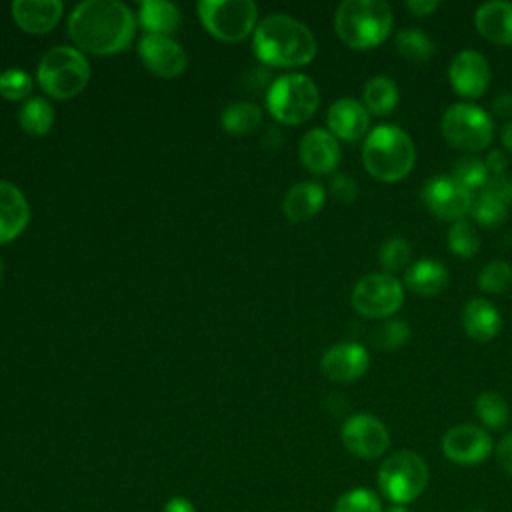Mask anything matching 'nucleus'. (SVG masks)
Returning <instances> with one entry per match:
<instances>
[{"mask_svg":"<svg viewBox=\"0 0 512 512\" xmlns=\"http://www.w3.org/2000/svg\"><path fill=\"white\" fill-rule=\"evenodd\" d=\"M136 32L134 12L118 0H86L68 16V36L84 54L110 56L126 50Z\"/></svg>","mask_w":512,"mask_h":512,"instance_id":"1","label":"nucleus"},{"mask_svg":"<svg viewBox=\"0 0 512 512\" xmlns=\"http://www.w3.org/2000/svg\"><path fill=\"white\" fill-rule=\"evenodd\" d=\"M474 412L488 430H502L508 424L510 408L502 394L486 390L476 396Z\"/></svg>","mask_w":512,"mask_h":512,"instance_id":"30","label":"nucleus"},{"mask_svg":"<svg viewBox=\"0 0 512 512\" xmlns=\"http://www.w3.org/2000/svg\"><path fill=\"white\" fill-rule=\"evenodd\" d=\"M332 512H384L382 496L366 486L346 490L334 502Z\"/></svg>","mask_w":512,"mask_h":512,"instance_id":"31","label":"nucleus"},{"mask_svg":"<svg viewBox=\"0 0 512 512\" xmlns=\"http://www.w3.org/2000/svg\"><path fill=\"white\" fill-rule=\"evenodd\" d=\"M416 162L412 138L394 124L372 128L362 146V164L380 182H398L410 174Z\"/></svg>","mask_w":512,"mask_h":512,"instance_id":"3","label":"nucleus"},{"mask_svg":"<svg viewBox=\"0 0 512 512\" xmlns=\"http://www.w3.org/2000/svg\"><path fill=\"white\" fill-rule=\"evenodd\" d=\"M384 512H412V510L404 504H390V506L384 508Z\"/></svg>","mask_w":512,"mask_h":512,"instance_id":"47","label":"nucleus"},{"mask_svg":"<svg viewBox=\"0 0 512 512\" xmlns=\"http://www.w3.org/2000/svg\"><path fill=\"white\" fill-rule=\"evenodd\" d=\"M488 60L476 50H460L448 68L452 88L464 98H478L490 86Z\"/></svg>","mask_w":512,"mask_h":512,"instance_id":"15","label":"nucleus"},{"mask_svg":"<svg viewBox=\"0 0 512 512\" xmlns=\"http://www.w3.org/2000/svg\"><path fill=\"white\" fill-rule=\"evenodd\" d=\"M430 480L426 460L414 450H396L388 454L378 468V488L390 504L408 506L422 496Z\"/></svg>","mask_w":512,"mask_h":512,"instance_id":"6","label":"nucleus"},{"mask_svg":"<svg viewBox=\"0 0 512 512\" xmlns=\"http://www.w3.org/2000/svg\"><path fill=\"white\" fill-rule=\"evenodd\" d=\"M392 24V8L382 0H344L334 14L338 38L356 50H368L384 42Z\"/></svg>","mask_w":512,"mask_h":512,"instance_id":"4","label":"nucleus"},{"mask_svg":"<svg viewBox=\"0 0 512 512\" xmlns=\"http://www.w3.org/2000/svg\"><path fill=\"white\" fill-rule=\"evenodd\" d=\"M502 144L512 152V120L506 122L502 128Z\"/></svg>","mask_w":512,"mask_h":512,"instance_id":"46","label":"nucleus"},{"mask_svg":"<svg viewBox=\"0 0 512 512\" xmlns=\"http://www.w3.org/2000/svg\"><path fill=\"white\" fill-rule=\"evenodd\" d=\"M340 438L344 448L360 460L380 458L390 446V434L386 424L366 412H358L346 418L340 430Z\"/></svg>","mask_w":512,"mask_h":512,"instance_id":"11","label":"nucleus"},{"mask_svg":"<svg viewBox=\"0 0 512 512\" xmlns=\"http://www.w3.org/2000/svg\"><path fill=\"white\" fill-rule=\"evenodd\" d=\"M494 450L492 436L476 424H456L442 436V454L460 466L484 462Z\"/></svg>","mask_w":512,"mask_h":512,"instance_id":"12","label":"nucleus"},{"mask_svg":"<svg viewBox=\"0 0 512 512\" xmlns=\"http://www.w3.org/2000/svg\"><path fill=\"white\" fill-rule=\"evenodd\" d=\"M326 124L336 138L356 142L368 136L370 116L362 102L354 98H340L328 108Z\"/></svg>","mask_w":512,"mask_h":512,"instance_id":"18","label":"nucleus"},{"mask_svg":"<svg viewBox=\"0 0 512 512\" xmlns=\"http://www.w3.org/2000/svg\"><path fill=\"white\" fill-rule=\"evenodd\" d=\"M410 254H412V248H410L408 240L402 238V236H392L380 246L378 260L384 266V270L388 274H392V272H396V270H400L408 264Z\"/></svg>","mask_w":512,"mask_h":512,"instance_id":"37","label":"nucleus"},{"mask_svg":"<svg viewBox=\"0 0 512 512\" xmlns=\"http://www.w3.org/2000/svg\"><path fill=\"white\" fill-rule=\"evenodd\" d=\"M298 156L308 172L332 174L340 162L338 138L326 128H312L302 136Z\"/></svg>","mask_w":512,"mask_h":512,"instance_id":"17","label":"nucleus"},{"mask_svg":"<svg viewBox=\"0 0 512 512\" xmlns=\"http://www.w3.org/2000/svg\"><path fill=\"white\" fill-rule=\"evenodd\" d=\"M394 40L398 52L414 64L428 62L436 50L432 38L422 28H402L400 32H396Z\"/></svg>","mask_w":512,"mask_h":512,"instance_id":"29","label":"nucleus"},{"mask_svg":"<svg viewBox=\"0 0 512 512\" xmlns=\"http://www.w3.org/2000/svg\"><path fill=\"white\" fill-rule=\"evenodd\" d=\"M496 458L500 468L512 478V432L506 434L496 446Z\"/></svg>","mask_w":512,"mask_h":512,"instance_id":"41","label":"nucleus"},{"mask_svg":"<svg viewBox=\"0 0 512 512\" xmlns=\"http://www.w3.org/2000/svg\"><path fill=\"white\" fill-rule=\"evenodd\" d=\"M252 48L262 64L296 68L316 56L318 44L304 22L288 14H270L258 22L252 34Z\"/></svg>","mask_w":512,"mask_h":512,"instance_id":"2","label":"nucleus"},{"mask_svg":"<svg viewBox=\"0 0 512 512\" xmlns=\"http://www.w3.org/2000/svg\"><path fill=\"white\" fill-rule=\"evenodd\" d=\"M30 222V206L24 192L0 180V244L16 240Z\"/></svg>","mask_w":512,"mask_h":512,"instance_id":"19","label":"nucleus"},{"mask_svg":"<svg viewBox=\"0 0 512 512\" xmlns=\"http://www.w3.org/2000/svg\"><path fill=\"white\" fill-rule=\"evenodd\" d=\"M440 6L438 0H408L406 8L416 16H428Z\"/></svg>","mask_w":512,"mask_h":512,"instance_id":"43","label":"nucleus"},{"mask_svg":"<svg viewBox=\"0 0 512 512\" xmlns=\"http://www.w3.org/2000/svg\"><path fill=\"white\" fill-rule=\"evenodd\" d=\"M64 14L60 0H16L12 2V18L20 30L28 34L50 32Z\"/></svg>","mask_w":512,"mask_h":512,"instance_id":"20","label":"nucleus"},{"mask_svg":"<svg viewBox=\"0 0 512 512\" xmlns=\"http://www.w3.org/2000/svg\"><path fill=\"white\" fill-rule=\"evenodd\" d=\"M448 246L454 254L462 258H472L480 248V238L476 228L466 220L454 222L448 230Z\"/></svg>","mask_w":512,"mask_h":512,"instance_id":"34","label":"nucleus"},{"mask_svg":"<svg viewBox=\"0 0 512 512\" xmlns=\"http://www.w3.org/2000/svg\"><path fill=\"white\" fill-rule=\"evenodd\" d=\"M320 104V92L314 80L300 72L278 76L266 90V108L282 124L306 122Z\"/></svg>","mask_w":512,"mask_h":512,"instance_id":"7","label":"nucleus"},{"mask_svg":"<svg viewBox=\"0 0 512 512\" xmlns=\"http://www.w3.org/2000/svg\"><path fill=\"white\" fill-rule=\"evenodd\" d=\"M18 124L26 134L44 136L54 124V108L42 96H32L22 102L18 110Z\"/></svg>","mask_w":512,"mask_h":512,"instance_id":"27","label":"nucleus"},{"mask_svg":"<svg viewBox=\"0 0 512 512\" xmlns=\"http://www.w3.org/2000/svg\"><path fill=\"white\" fill-rule=\"evenodd\" d=\"M330 192L340 202H352L358 194V184L348 174H334L330 180Z\"/></svg>","mask_w":512,"mask_h":512,"instance_id":"39","label":"nucleus"},{"mask_svg":"<svg viewBox=\"0 0 512 512\" xmlns=\"http://www.w3.org/2000/svg\"><path fill=\"white\" fill-rule=\"evenodd\" d=\"M138 24L146 30V34H162L170 36L180 26V12L176 4L164 0H144L138 6Z\"/></svg>","mask_w":512,"mask_h":512,"instance_id":"24","label":"nucleus"},{"mask_svg":"<svg viewBox=\"0 0 512 512\" xmlns=\"http://www.w3.org/2000/svg\"><path fill=\"white\" fill-rule=\"evenodd\" d=\"M2 276H4V262H2V258H0V280H2Z\"/></svg>","mask_w":512,"mask_h":512,"instance_id":"48","label":"nucleus"},{"mask_svg":"<svg viewBox=\"0 0 512 512\" xmlns=\"http://www.w3.org/2000/svg\"><path fill=\"white\" fill-rule=\"evenodd\" d=\"M484 190L492 192L496 198H500L502 202L512 206V180L510 178H506V176H490V180L486 182Z\"/></svg>","mask_w":512,"mask_h":512,"instance_id":"40","label":"nucleus"},{"mask_svg":"<svg viewBox=\"0 0 512 512\" xmlns=\"http://www.w3.org/2000/svg\"><path fill=\"white\" fill-rule=\"evenodd\" d=\"M478 286L490 294L506 292L512 286V266L504 260L488 262L478 276Z\"/></svg>","mask_w":512,"mask_h":512,"instance_id":"35","label":"nucleus"},{"mask_svg":"<svg viewBox=\"0 0 512 512\" xmlns=\"http://www.w3.org/2000/svg\"><path fill=\"white\" fill-rule=\"evenodd\" d=\"M410 338V326L404 320H388L372 332V342L382 350H396Z\"/></svg>","mask_w":512,"mask_h":512,"instance_id":"38","label":"nucleus"},{"mask_svg":"<svg viewBox=\"0 0 512 512\" xmlns=\"http://www.w3.org/2000/svg\"><path fill=\"white\" fill-rule=\"evenodd\" d=\"M220 122L228 134L244 136V134L254 132L260 126L262 108L252 102H234L224 108Z\"/></svg>","mask_w":512,"mask_h":512,"instance_id":"28","label":"nucleus"},{"mask_svg":"<svg viewBox=\"0 0 512 512\" xmlns=\"http://www.w3.org/2000/svg\"><path fill=\"white\" fill-rule=\"evenodd\" d=\"M460 320L464 332L478 342L492 340L500 330V312L486 298H472L462 308Z\"/></svg>","mask_w":512,"mask_h":512,"instance_id":"23","label":"nucleus"},{"mask_svg":"<svg viewBox=\"0 0 512 512\" xmlns=\"http://www.w3.org/2000/svg\"><path fill=\"white\" fill-rule=\"evenodd\" d=\"M404 284L416 294L432 296L442 292L444 286L448 284V270L438 260L422 258L406 270Z\"/></svg>","mask_w":512,"mask_h":512,"instance_id":"25","label":"nucleus"},{"mask_svg":"<svg viewBox=\"0 0 512 512\" xmlns=\"http://www.w3.org/2000/svg\"><path fill=\"white\" fill-rule=\"evenodd\" d=\"M34 80L26 70L8 68L0 74V96L6 100H28Z\"/></svg>","mask_w":512,"mask_h":512,"instance_id":"36","label":"nucleus"},{"mask_svg":"<svg viewBox=\"0 0 512 512\" xmlns=\"http://www.w3.org/2000/svg\"><path fill=\"white\" fill-rule=\"evenodd\" d=\"M440 130L448 144L466 152L484 150L494 136L490 114L470 102H456L448 106L442 114Z\"/></svg>","mask_w":512,"mask_h":512,"instance_id":"9","label":"nucleus"},{"mask_svg":"<svg viewBox=\"0 0 512 512\" xmlns=\"http://www.w3.org/2000/svg\"><path fill=\"white\" fill-rule=\"evenodd\" d=\"M138 56L142 64L160 78H176L188 64L184 48L172 36L162 34H144L138 40Z\"/></svg>","mask_w":512,"mask_h":512,"instance_id":"14","label":"nucleus"},{"mask_svg":"<svg viewBox=\"0 0 512 512\" xmlns=\"http://www.w3.org/2000/svg\"><path fill=\"white\" fill-rule=\"evenodd\" d=\"M90 80V64L74 46H54L46 50L36 68V82L54 100L78 96Z\"/></svg>","mask_w":512,"mask_h":512,"instance_id":"5","label":"nucleus"},{"mask_svg":"<svg viewBox=\"0 0 512 512\" xmlns=\"http://www.w3.org/2000/svg\"><path fill=\"white\" fill-rule=\"evenodd\" d=\"M474 24L478 32L496 44H512V2L490 0L476 8Z\"/></svg>","mask_w":512,"mask_h":512,"instance_id":"22","label":"nucleus"},{"mask_svg":"<svg viewBox=\"0 0 512 512\" xmlns=\"http://www.w3.org/2000/svg\"><path fill=\"white\" fill-rule=\"evenodd\" d=\"M508 210H510V206L506 202L496 198L492 192L482 190L478 200L472 202L470 212L482 226L492 228V226H500L508 218Z\"/></svg>","mask_w":512,"mask_h":512,"instance_id":"33","label":"nucleus"},{"mask_svg":"<svg viewBox=\"0 0 512 512\" xmlns=\"http://www.w3.org/2000/svg\"><path fill=\"white\" fill-rule=\"evenodd\" d=\"M470 512H486V510H470Z\"/></svg>","mask_w":512,"mask_h":512,"instance_id":"49","label":"nucleus"},{"mask_svg":"<svg viewBox=\"0 0 512 512\" xmlns=\"http://www.w3.org/2000/svg\"><path fill=\"white\" fill-rule=\"evenodd\" d=\"M492 110L498 116H510L512 114V94L510 92H500L494 100H492Z\"/></svg>","mask_w":512,"mask_h":512,"instance_id":"44","label":"nucleus"},{"mask_svg":"<svg viewBox=\"0 0 512 512\" xmlns=\"http://www.w3.org/2000/svg\"><path fill=\"white\" fill-rule=\"evenodd\" d=\"M196 12L208 34L222 42H240L258 26V8L252 0H202Z\"/></svg>","mask_w":512,"mask_h":512,"instance_id":"8","label":"nucleus"},{"mask_svg":"<svg viewBox=\"0 0 512 512\" xmlns=\"http://www.w3.org/2000/svg\"><path fill=\"white\" fill-rule=\"evenodd\" d=\"M484 162H486V168L492 176H504L508 160H506V154L502 150H490V154L486 156Z\"/></svg>","mask_w":512,"mask_h":512,"instance_id":"42","label":"nucleus"},{"mask_svg":"<svg viewBox=\"0 0 512 512\" xmlns=\"http://www.w3.org/2000/svg\"><path fill=\"white\" fill-rule=\"evenodd\" d=\"M368 366H370V356L366 348L358 342H338L330 346L320 360V368L324 376L340 384L358 380L360 376L366 374Z\"/></svg>","mask_w":512,"mask_h":512,"instance_id":"16","label":"nucleus"},{"mask_svg":"<svg viewBox=\"0 0 512 512\" xmlns=\"http://www.w3.org/2000/svg\"><path fill=\"white\" fill-rule=\"evenodd\" d=\"M326 202V190L322 184L312 182V180H304L294 184L282 200V212L284 216L294 222H306L310 218H314L322 206Z\"/></svg>","mask_w":512,"mask_h":512,"instance_id":"21","label":"nucleus"},{"mask_svg":"<svg viewBox=\"0 0 512 512\" xmlns=\"http://www.w3.org/2000/svg\"><path fill=\"white\" fill-rule=\"evenodd\" d=\"M458 184H462L466 190H478L484 188L486 182L490 180V172L486 168V162L474 156H462L454 162L452 174H450Z\"/></svg>","mask_w":512,"mask_h":512,"instance_id":"32","label":"nucleus"},{"mask_svg":"<svg viewBox=\"0 0 512 512\" xmlns=\"http://www.w3.org/2000/svg\"><path fill=\"white\" fill-rule=\"evenodd\" d=\"M422 200L426 208L442 220H462L472 210V192L458 184L452 176L438 174L426 180L422 188Z\"/></svg>","mask_w":512,"mask_h":512,"instance_id":"13","label":"nucleus"},{"mask_svg":"<svg viewBox=\"0 0 512 512\" xmlns=\"http://www.w3.org/2000/svg\"><path fill=\"white\" fill-rule=\"evenodd\" d=\"M162 512H196L194 504L184 496H174L164 504Z\"/></svg>","mask_w":512,"mask_h":512,"instance_id":"45","label":"nucleus"},{"mask_svg":"<svg viewBox=\"0 0 512 512\" xmlns=\"http://www.w3.org/2000/svg\"><path fill=\"white\" fill-rule=\"evenodd\" d=\"M362 104L368 112L376 116H384L392 112L398 104V86L386 74H376L366 80L362 88Z\"/></svg>","mask_w":512,"mask_h":512,"instance_id":"26","label":"nucleus"},{"mask_svg":"<svg viewBox=\"0 0 512 512\" xmlns=\"http://www.w3.org/2000/svg\"><path fill=\"white\" fill-rule=\"evenodd\" d=\"M402 302L404 288L388 272L366 274L352 288V306L364 318H388L400 310Z\"/></svg>","mask_w":512,"mask_h":512,"instance_id":"10","label":"nucleus"}]
</instances>
